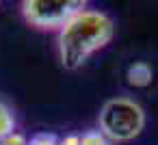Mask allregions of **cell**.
<instances>
[{
	"mask_svg": "<svg viewBox=\"0 0 158 145\" xmlns=\"http://www.w3.org/2000/svg\"><path fill=\"white\" fill-rule=\"evenodd\" d=\"M59 145H80V134H67L59 141Z\"/></svg>",
	"mask_w": 158,
	"mask_h": 145,
	"instance_id": "9c48e42d",
	"label": "cell"
},
{
	"mask_svg": "<svg viewBox=\"0 0 158 145\" xmlns=\"http://www.w3.org/2000/svg\"><path fill=\"white\" fill-rule=\"evenodd\" d=\"M115 35L113 20L93 9L78 11L59 28V59L69 72L82 67L91 54L102 50Z\"/></svg>",
	"mask_w": 158,
	"mask_h": 145,
	"instance_id": "6da1fadb",
	"label": "cell"
},
{
	"mask_svg": "<svg viewBox=\"0 0 158 145\" xmlns=\"http://www.w3.org/2000/svg\"><path fill=\"white\" fill-rule=\"evenodd\" d=\"M126 78H128V85L130 87H136V89H143V87H149L152 80H154V69L149 63L145 61H134L128 72H126Z\"/></svg>",
	"mask_w": 158,
	"mask_h": 145,
	"instance_id": "277c9868",
	"label": "cell"
},
{
	"mask_svg": "<svg viewBox=\"0 0 158 145\" xmlns=\"http://www.w3.org/2000/svg\"><path fill=\"white\" fill-rule=\"evenodd\" d=\"M85 9L80 0H24L22 15L37 28H61L78 11Z\"/></svg>",
	"mask_w": 158,
	"mask_h": 145,
	"instance_id": "3957f363",
	"label": "cell"
},
{
	"mask_svg": "<svg viewBox=\"0 0 158 145\" xmlns=\"http://www.w3.org/2000/svg\"><path fill=\"white\" fill-rule=\"evenodd\" d=\"M15 132V117H13V110L0 102V143H2L7 136H11Z\"/></svg>",
	"mask_w": 158,
	"mask_h": 145,
	"instance_id": "5b68a950",
	"label": "cell"
},
{
	"mask_svg": "<svg viewBox=\"0 0 158 145\" xmlns=\"http://www.w3.org/2000/svg\"><path fill=\"white\" fill-rule=\"evenodd\" d=\"M100 132L108 141L126 143L136 139L145 128V110L141 104L128 97H113L108 100L98 117Z\"/></svg>",
	"mask_w": 158,
	"mask_h": 145,
	"instance_id": "7a4b0ae2",
	"label": "cell"
},
{
	"mask_svg": "<svg viewBox=\"0 0 158 145\" xmlns=\"http://www.w3.org/2000/svg\"><path fill=\"white\" fill-rule=\"evenodd\" d=\"M80 145H110V141L100 130H89V132L80 134Z\"/></svg>",
	"mask_w": 158,
	"mask_h": 145,
	"instance_id": "8992f818",
	"label": "cell"
},
{
	"mask_svg": "<svg viewBox=\"0 0 158 145\" xmlns=\"http://www.w3.org/2000/svg\"><path fill=\"white\" fill-rule=\"evenodd\" d=\"M0 145H28V139H26V136H22L20 132H13L11 136H7Z\"/></svg>",
	"mask_w": 158,
	"mask_h": 145,
	"instance_id": "ba28073f",
	"label": "cell"
},
{
	"mask_svg": "<svg viewBox=\"0 0 158 145\" xmlns=\"http://www.w3.org/2000/svg\"><path fill=\"white\" fill-rule=\"evenodd\" d=\"M59 141H61V139H56L54 134L39 132V134H35V136L28 141V145H59Z\"/></svg>",
	"mask_w": 158,
	"mask_h": 145,
	"instance_id": "52a82bcc",
	"label": "cell"
}]
</instances>
